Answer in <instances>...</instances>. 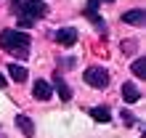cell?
Segmentation results:
<instances>
[{"label": "cell", "mask_w": 146, "mask_h": 138, "mask_svg": "<svg viewBox=\"0 0 146 138\" xmlns=\"http://www.w3.org/2000/svg\"><path fill=\"white\" fill-rule=\"evenodd\" d=\"M32 93H35L37 101H48L50 96H53V90H50V85H48L45 80H37L35 85H32Z\"/></svg>", "instance_id": "277c9868"}, {"label": "cell", "mask_w": 146, "mask_h": 138, "mask_svg": "<svg viewBox=\"0 0 146 138\" xmlns=\"http://www.w3.org/2000/svg\"><path fill=\"white\" fill-rule=\"evenodd\" d=\"M16 125L21 127V133L27 135V138H32V133H35V127H32V119H29L27 114H16Z\"/></svg>", "instance_id": "9c48e42d"}, {"label": "cell", "mask_w": 146, "mask_h": 138, "mask_svg": "<svg viewBox=\"0 0 146 138\" xmlns=\"http://www.w3.org/2000/svg\"><path fill=\"white\" fill-rule=\"evenodd\" d=\"M96 5H98V0H90V3H88V11H85V16H88V19H90L93 24H96V27H98L101 32H104V29H106V21H104V19H101V16L96 13Z\"/></svg>", "instance_id": "8992f818"}, {"label": "cell", "mask_w": 146, "mask_h": 138, "mask_svg": "<svg viewBox=\"0 0 146 138\" xmlns=\"http://www.w3.org/2000/svg\"><path fill=\"white\" fill-rule=\"evenodd\" d=\"M125 24H143V8H133V11H127L122 16Z\"/></svg>", "instance_id": "30bf717a"}, {"label": "cell", "mask_w": 146, "mask_h": 138, "mask_svg": "<svg viewBox=\"0 0 146 138\" xmlns=\"http://www.w3.org/2000/svg\"><path fill=\"white\" fill-rule=\"evenodd\" d=\"M0 48L16 53L19 58H27L29 56V34L19 32V29H3L0 32Z\"/></svg>", "instance_id": "6da1fadb"}, {"label": "cell", "mask_w": 146, "mask_h": 138, "mask_svg": "<svg viewBox=\"0 0 146 138\" xmlns=\"http://www.w3.org/2000/svg\"><path fill=\"white\" fill-rule=\"evenodd\" d=\"M24 11H27V16L24 19H42V16L48 13V5L42 3V0H24Z\"/></svg>", "instance_id": "3957f363"}, {"label": "cell", "mask_w": 146, "mask_h": 138, "mask_svg": "<svg viewBox=\"0 0 146 138\" xmlns=\"http://www.w3.org/2000/svg\"><path fill=\"white\" fill-rule=\"evenodd\" d=\"M122 98L127 104H135V101L141 98V90L135 88V82H122Z\"/></svg>", "instance_id": "ba28073f"}, {"label": "cell", "mask_w": 146, "mask_h": 138, "mask_svg": "<svg viewBox=\"0 0 146 138\" xmlns=\"http://www.w3.org/2000/svg\"><path fill=\"white\" fill-rule=\"evenodd\" d=\"M133 74L135 77H146V58H135L133 61Z\"/></svg>", "instance_id": "4fadbf2b"}, {"label": "cell", "mask_w": 146, "mask_h": 138, "mask_svg": "<svg viewBox=\"0 0 146 138\" xmlns=\"http://www.w3.org/2000/svg\"><path fill=\"white\" fill-rule=\"evenodd\" d=\"M8 74H11V80H16V82H24V80H27V69H24V66H16V64H8Z\"/></svg>", "instance_id": "8fae6325"}, {"label": "cell", "mask_w": 146, "mask_h": 138, "mask_svg": "<svg viewBox=\"0 0 146 138\" xmlns=\"http://www.w3.org/2000/svg\"><path fill=\"white\" fill-rule=\"evenodd\" d=\"M56 40L61 42V45H74V42H77V29H72V27L58 29L56 32Z\"/></svg>", "instance_id": "5b68a950"}, {"label": "cell", "mask_w": 146, "mask_h": 138, "mask_svg": "<svg viewBox=\"0 0 146 138\" xmlns=\"http://www.w3.org/2000/svg\"><path fill=\"white\" fill-rule=\"evenodd\" d=\"M106 3H111V0H106Z\"/></svg>", "instance_id": "5bb4252c"}, {"label": "cell", "mask_w": 146, "mask_h": 138, "mask_svg": "<svg viewBox=\"0 0 146 138\" xmlns=\"http://www.w3.org/2000/svg\"><path fill=\"white\" fill-rule=\"evenodd\" d=\"M53 88L58 90V96H61V101H69V98H72V90H69V85L64 82V77L58 74V72L53 74Z\"/></svg>", "instance_id": "52a82bcc"}, {"label": "cell", "mask_w": 146, "mask_h": 138, "mask_svg": "<svg viewBox=\"0 0 146 138\" xmlns=\"http://www.w3.org/2000/svg\"><path fill=\"white\" fill-rule=\"evenodd\" d=\"M82 80L90 85V88H96V90H101V88H106L109 85V72L104 66H88L85 69V74H82Z\"/></svg>", "instance_id": "7a4b0ae2"}, {"label": "cell", "mask_w": 146, "mask_h": 138, "mask_svg": "<svg viewBox=\"0 0 146 138\" xmlns=\"http://www.w3.org/2000/svg\"><path fill=\"white\" fill-rule=\"evenodd\" d=\"M90 117H93V119H98V122H109V119H111L106 106H96V109H90Z\"/></svg>", "instance_id": "7c38bea8"}]
</instances>
